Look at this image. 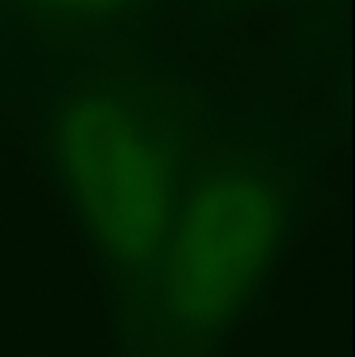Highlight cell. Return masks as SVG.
Wrapping results in <instances>:
<instances>
[{
    "instance_id": "2",
    "label": "cell",
    "mask_w": 355,
    "mask_h": 357,
    "mask_svg": "<svg viewBox=\"0 0 355 357\" xmlns=\"http://www.w3.org/2000/svg\"><path fill=\"white\" fill-rule=\"evenodd\" d=\"M302 212L287 160L207 129L180 168L127 357H219L253 314Z\"/></svg>"
},
{
    "instance_id": "3",
    "label": "cell",
    "mask_w": 355,
    "mask_h": 357,
    "mask_svg": "<svg viewBox=\"0 0 355 357\" xmlns=\"http://www.w3.org/2000/svg\"><path fill=\"white\" fill-rule=\"evenodd\" d=\"M151 0H0L49 47H83L129 24Z\"/></svg>"
},
{
    "instance_id": "4",
    "label": "cell",
    "mask_w": 355,
    "mask_h": 357,
    "mask_svg": "<svg viewBox=\"0 0 355 357\" xmlns=\"http://www.w3.org/2000/svg\"><path fill=\"white\" fill-rule=\"evenodd\" d=\"M214 3H224V5H234V3H243V0H214Z\"/></svg>"
},
{
    "instance_id": "1",
    "label": "cell",
    "mask_w": 355,
    "mask_h": 357,
    "mask_svg": "<svg viewBox=\"0 0 355 357\" xmlns=\"http://www.w3.org/2000/svg\"><path fill=\"white\" fill-rule=\"evenodd\" d=\"M199 93L105 42L54 93L42 155L103 275L122 357L132 353L180 168L207 132Z\"/></svg>"
}]
</instances>
